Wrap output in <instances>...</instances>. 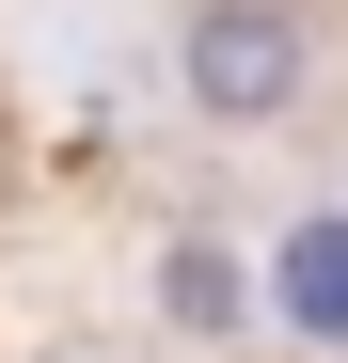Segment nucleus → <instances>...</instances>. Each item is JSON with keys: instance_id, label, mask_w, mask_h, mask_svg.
<instances>
[{"instance_id": "nucleus-1", "label": "nucleus", "mask_w": 348, "mask_h": 363, "mask_svg": "<svg viewBox=\"0 0 348 363\" xmlns=\"http://www.w3.org/2000/svg\"><path fill=\"white\" fill-rule=\"evenodd\" d=\"M190 95L222 127H269L301 95V0H206L190 16Z\"/></svg>"}, {"instance_id": "nucleus-2", "label": "nucleus", "mask_w": 348, "mask_h": 363, "mask_svg": "<svg viewBox=\"0 0 348 363\" xmlns=\"http://www.w3.org/2000/svg\"><path fill=\"white\" fill-rule=\"evenodd\" d=\"M269 284H285V316H301L317 347H348V221H301V237H285V269H269Z\"/></svg>"}, {"instance_id": "nucleus-3", "label": "nucleus", "mask_w": 348, "mask_h": 363, "mask_svg": "<svg viewBox=\"0 0 348 363\" xmlns=\"http://www.w3.org/2000/svg\"><path fill=\"white\" fill-rule=\"evenodd\" d=\"M174 316H190V332H238V269H222V253H174Z\"/></svg>"}]
</instances>
